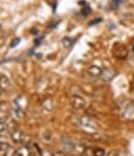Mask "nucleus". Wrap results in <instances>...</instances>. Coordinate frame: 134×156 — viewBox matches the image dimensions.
<instances>
[{
    "mask_svg": "<svg viewBox=\"0 0 134 156\" xmlns=\"http://www.w3.org/2000/svg\"><path fill=\"white\" fill-rule=\"evenodd\" d=\"M79 122H80L81 126H82L83 128H85V129H88V130H91V131H97V130H99V127H97V125L95 124V122L93 121L92 119L88 117V116L80 117Z\"/></svg>",
    "mask_w": 134,
    "mask_h": 156,
    "instance_id": "1",
    "label": "nucleus"
},
{
    "mask_svg": "<svg viewBox=\"0 0 134 156\" xmlns=\"http://www.w3.org/2000/svg\"><path fill=\"white\" fill-rule=\"evenodd\" d=\"M113 54L115 58L117 59H126L127 56H128V48L125 46L124 44H121V43H118V44L115 45V47H114L113 49Z\"/></svg>",
    "mask_w": 134,
    "mask_h": 156,
    "instance_id": "2",
    "label": "nucleus"
},
{
    "mask_svg": "<svg viewBox=\"0 0 134 156\" xmlns=\"http://www.w3.org/2000/svg\"><path fill=\"white\" fill-rule=\"evenodd\" d=\"M70 104L73 109H76V110L84 109V108L86 107L85 100H84L82 97H80V95H72V97L70 98Z\"/></svg>",
    "mask_w": 134,
    "mask_h": 156,
    "instance_id": "3",
    "label": "nucleus"
},
{
    "mask_svg": "<svg viewBox=\"0 0 134 156\" xmlns=\"http://www.w3.org/2000/svg\"><path fill=\"white\" fill-rule=\"evenodd\" d=\"M116 76V71L112 68H104L102 70V73H100V78L102 79L105 82H110L114 76Z\"/></svg>",
    "mask_w": 134,
    "mask_h": 156,
    "instance_id": "4",
    "label": "nucleus"
},
{
    "mask_svg": "<svg viewBox=\"0 0 134 156\" xmlns=\"http://www.w3.org/2000/svg\"><path fill=\"white\" fill-rule=\"evenodd\" d=\"M61 145L65 151H73V148H75V144L66 136H62L61 137Z\"/></svg>",
    "mask_w": 134,
    "mask_h": 156,
    "instance_id": "5",
    "label": "nucleus"
},
{
    "mask_svg": "<svg viewBox=\"0 0 134 156\" xmlns=\"http://www.w3.org/2000/svg\"><path fill=\"white\" fill-rule=\"evenodd\" d=\"M11 137L16 144H21V143H23L24 140H25V135L19 130H15V131L12 132Z\"/></svg>",
    "mask_w": 134,
    "mask_h": 156,
    "instance_id": "6",
    "label": "nucleus"
},
{
    "mask_svg": "<svg viewBox=\"0 0 134 156\" xmlns=\"http://www.w3.org/2000/svg\"><path fill=\"white\" fill-rule=\"evenodd\" d=\"M102 70L103 69L100 68V67L97 66V65H91V66L88 67L87 73L90 76H93V78H99V76H100Z\"/></svg>",
    "mask_w": 134,
    "mask_h": 156,
    "instance_id": "7",
    "label": "nucleus"
},
{
    "mask_svg": "<svg viewBox=\"0 0 134 156\" xmlns=\"http://www.w3.org/2000/svg\"><path fill=\"white\" fill-rule=\"evenodd\" d=\"M86 150H87V147H86V145L83 143L75 145V148H73V151H75L78 155H83L84 153L86 152Z\"/></svg>",
    "mask_w": 134,
    "mask_h": 156,
    "instance_id": "8",
    "label": "nucleus"
},
{
    "mask_svg": "<svg viewBox=\"0 0 134 156\" xmlns=\"http://www.w3.org/2000/svg\"><path fill=\"white\" fill-rule=\"evenodd\" d=\"M9 85H11V83H9V80L8 78H6L5 76H0V88H1L2 90L9 89Z\"/></svg>",
    "mask_w": 134,
    "mask_h": 156,
    "instance_id": "9",
    "label": "nucleus"
},
{
    "mask_svg": "<svg viewBox=\"0 0 134 156\" xmlns=\"http://www.w3.org/2000/svg\"><path fill=\"white\" fill-rule=\"evenodd\" d=\"M42 106H43V108H44L45 110H47V111H50V110H52V108H54L52 100L49 99V98H47V99L43 100L42 101Z\"/></svg>",
    "mask_w": 134,
    "mask_h": 156,
    "instance_id": "10",
    "label": "nucleus"
},
{
    "mask_svg": "<svg viewBox=\"0 0 134 156\" xmlns=\"http://www.w3.org/2000/svg\"><path fill=\"white\" fill-rule=\"evenodd\" d=\"M122 3H123L122 0H111V1L109 2V8H110V9L115 11V9H117L122 5Z\"/></svg>",
    "mask_w": 134,
    "mask_h": 156,
    "instance_id": "11",
    "label": "nucleus"
},
{
    "mask_svg": "<svg viewBox=\"0 0 134 156\" xmlns=\"http://www.w3.org/2000/svg\"><path fill=\"white\" fill-rule=\"evenodd\" d=\"M62 43H63L64 47H66V48H68V47H70L71 45L73 44V40L71 39V38H68V37H65L63 40H62Z\"/></svg>",
    "mask_w": 134,
    "mask_h": 156,
    "instance_id": "12",
    "label": "nucleus"
},
{
    "mask_svg": "<svg viewBox=\"0 0 134 156\" xmlns=\"http://www.w3.org/2000/svg\"><path fill=\"white\" fill-rule=\"evenodd\" d=\"M105 150L102 148H97L93 151V156H105Z\"/></svg>",
    "mask_w": 134,
    "mask_h": 156,
    "instance_id": "13",
    "label": "nucleus"
},
{
    "mask_svg": "<svg viewBox=\"0 0 134 156\" xmlns=\"http://www.w3.org/2000/svg\"><path fill=\"white\" fill-rule=\"evenodd\" d=\"M40 155L41 156H55L54 153L49 152V151H47V150H41V149H40Z\"/></svg>",
    "mask_w": 134,
    "mask_h": 156,
    "instance_id": "14",
    "label": "nucleus"
},
{
    "mask_svg": "<svg viewBox=\"0 0 134 156\" xmlns=\"http://www.w3.org/2000/svg\"><path fill=\"white\" fill-rule=\"evenodd\" d=\"M5 129H6L5 123H4L3 121H1V119H0V134L3 133V132L5 131Z\"/></svg>",
    "mask_w": 134,
    "mask_h": 156,
    "instance_id": "15",
    "label": "nucleus"
},
{
    "mask_svg": "<svg viewBox=\"0 0 134 156\" xmlns=\"http://www.w3.org/2000/svg\"><path fill=\"white\" fill-rule=\"evenodd\" d=\"M19 42H20V39H19V38H16V39H14L13 43H11V47H15Z\"/></svg>",
    "mask_w": 134,
    "mask_h": 156,
    "instance_id": "16",
    "label": "nucleus"
},
{
    "mask_svg": "<svg viewBox=\"0 0 134 156\" xmlns=\"http://www.w3.org/2000/svg\"><path fill=\"white\" fill-rule=\"evenodd\" d=\"M102 21V18H97L95 20H92V21H90L89 22V25H92V24H97V23H99Z\"/></svg>",
    "mask_w": 134,
    "mask_h": 156,
    "instance_id": "17",
    "label": "nucleus"
},
{
    "mask_svg": "<svg viewBox=\"0 0 134 156\" xmlns=\"http://www.w3.org/2000/svg\"><path fill=\"white\" fill-rule=\"evenodd\" d=\"M108 156H118V152L115 150H113V151H111V152L109 153Z\"/></svg>",
    "mask_w": 134,
    "mask_h": 156,
    "instance_id": "18",
    "label": "nucleus"
},
{
    "mask_svg": "<svg viewBox=\"0 0 134 156\" xmlns=\"http://www.w3.org/2000/svg\"><path fill=\"white\" fill-rule=\"evenodd\" d=\"M90 13V9L89 8H84L83 9V14H85V15H87V14Z\"/></svg>",
    "mask_w": 134,
    "mask_h": 156,
    "instance_id": "19",
    "label": "nucleus"
},
{
    "mask_svg": "<svg viewBox=\"0 0 134 156\" xmlns=\"http://www.w3.org/2000/svg\"><path fill=\"white\" fill-rule=\"evenodd\" d=\"M79 156H83V155H79Z\"/></svg>",
    "mask_w": 134,
    "mask_h": 156,
    "instance_id": "20",
    "label": "nucleus"
}]
</instances>
